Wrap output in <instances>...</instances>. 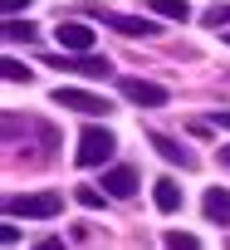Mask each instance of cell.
I'll return each mask as SVG.
<instances>
[{"label": "cell", "instance_id": "1", "mask_svg": "<svg viewBox=\"0 0 230 250\" xmlns=\"http://www.w3.org/2000/svg\"><path fill=\"white\" fill-rule=\"evenodd\" d=\"M5 211L25 216V221H54L64 211V196H54V191H20V196H5Z\"/></svg>", "mask_w": 230, "mask_h": 250}, {"label": "cell", "instance_id": "2", "mask_svg": "<svg viewBox=\"0 0 230 250\" xmlns=\"http://www.w3.org/2000/svg\"><path fill=\"white\" fill-rule=\"evenodd\" d=\"M113 147H118V138H113L108 128H83V138H78V167H103L113 157Z\"/></svg>", "mask_w": 230, "mask_h": 250}, {"label": "cell", "instance_id": "3", "mask_svg": "<svg viewBox=\"0 0 230 250\" xmlns=\"http://www.w3.org/2000/svg\"><path fill=\"white\" fill-rule=\"evenodd\" d=\"M44 64L49 69H64V74H88V79H108L113 74V64L108 59H98V54H44Z\"/></svg>", "mask_w": 230, "mask_h": 250}, {"label": "cell", "instance_id": "4", "mask_svg": "<svg viewBox=\"0 0 230 250\" xmlns=\"http://www.w3.org/2000/svg\"><path fill=\"white\" fill-rule=\"evenodd\" d=\"M54 103L74 108V113H88V118H108L113 113V103L103 93H88V88H54Z\"/></svg>", "mask_w": 230, "mask_h": 250}, {"label": "cell", "instance_id": "5", "mask_svg": "<svg viewBox=\"0 0 230 250\" xmlns=\"http://www.w3.org/2000/svg\"><path fill=\"white\" fill-rule=\"evenodd\" d=\"M118 88H123V98H128L133 108H167V103H172V93H167L162 83H152V79H123Z\"/></svg>", "mask_w": 230, "mask_h": 250}, {"label": "cell", "instance_id": "6", "mask_svg": "<svg viewBox=\"0 0 230 250\" xmlns=\"http://www.w3.org/2000/svg\"><path fill=\"white\" fill-rule=\"evenodd\" d=\"M103 25H113L118 35H133V40H152L157 35V20H147V15H123V10H93Z\"/></svg>", "mask_w": 230, "mask_h": 250}, {"label": "cell", "instance_id": "7", "mask_svg": "<svg viewBox=\"0 0 230 250\" xmlns=\"http://www.w3.org/2000/svg\"><path fill=\"white\" fill-rule=\"evenodd\" d=\"M54 40H59V49H93V25H83V20H59Z\"/></svg>", "mask_w": 230, "mask_h": 250}, {"label": "cell", "instance_id": "8", "mask_svg": "<svg viewBox=\"0 0 230 250\" xmlns=\"http://www.w3.org/2000/svg\"><path fill=\"white\" fill-rule=\"evenodd\" d=\"M103 191L108 196H133L137 191V172L133 167H108L103 172Z\"/></svg>", "mask_w": 230, "mask_h": 250}, {"label": "cell", "instance_id": "9", "mask_svg": "<svg viewBox=\"0 0 230 250\" xmlns=\"http://www.w3.org/2000/svg\"><path fill=\"white\" fill-rule=\"evenodd\" d=\"M201 211H206V221H215V226H230V191L211 187V191L201 196Z\"/></svg>", "mask_w": 230, "mask_h": 250}, {"label": "cell", "instance_id": "10", "mask_svg": "<svg viewBox=\"0 0 230 250\" xmlns=\"http://www.w3.org/2000/svg\"><path fill=\"white\" fill-rule=\"evenodd\" d=\"M152 147H157L167 162H176V167H196L191 147H181V143H176V138H167V133H152Z\"/></svg>", "mask_w": 230, "mask_h": 250}, {"label": "cell", "instance_id": "11", "mask_svg": "<svg viewBox=\"0 0 230 250\" xmlns=\"http://www.w3.org/2000/svg\"><path fill=\"white\" fill-rule=\"evenodd\" d=\"M152 201H157V211H167V216H172V211H181V187H176L172 177H162V182L152 187Z\"/></svg>", "mask_w": 230, "mask_h": 250}, {"label": "cell", "instance_id": "12", "mask_svg": "<svg viewBox=\"0 0 230 250\" xmlns=\"http://www.w3.org/2000/svg\"><path fill=\"white\" fill-rule=\"evenodd\" d=\"M147 10H157L162 20H176V25L191 20V5H186V0H147Z\"/></svg>", "mask_w": 230, "mask_h": 250}, {"label": "cell", "instance_id": "13", "mask_svg": "<svg viewBox=\"0 0 230 250\" xmlns=\"http://www.w3.org/2000/svg\"><path fill=\"white\" fill-rule=\"evenodd\" d=\"M35 40H39V30L30 20H5V44H35Z\"/></svg>", "mask_w": 230, "mask_h": 250}, {"label": "cell", "instance_id": "14", "mask_svg": "<svg viewBox=\"0 0 230 250\" xmlns=\"http://www.w3.org/2000/svg\"><path fill=\"white\" fill-rule=\"evenodd\" d=\"M167 250H201V240L191 235V230H167V240H162Z\"/></svg>", "mask_w": 230, "mask_h": 250}, {"label": "cell", "instance_id": "15", "mask_svg": "<svg viewBox=\"0 0 230 250\" xmlns=\"http://www.w3.org/2000/svg\"><path fill=\"white\" fill-rule=\"evenodd\" d=\"M103 196H108V191H98V187H78V191H74V201L88 206V211H103Z\"/></svg>", "mask_w": 230, "mask_h": 250}, {"label": "cell", "instance_id": "16", "mask_svg": "<svg viewBox=\"0 0 230 250\" xmlns=\"http://www.w3.org/2000/svg\"><path fill=\"white\" fill-rule=\"evenodd\" d=\"M35 74H30V64H20V59H5V83H30Z\"/></svg>", "mask_w": 230, "mask_h": 250}, {"label": "cell", "instance_id": "17", "mask_svg": "<svg viewBox=\"0 0 230 250\" xmlns=\"http://www.w3.org/2000/svg\"><path fill=\"white\" fill-rule=\"evenodd\" d=\"M201 20H206V30H230V5H215V10H206Z\"/></svg>", "mask_w": 230, "mask_h": 250}, {"label": "cell", "instance_id": "18", "mask_svg": "<svg viewBox=\"0 0 230 250\" xmlns=\"http://www.w3.org/2000/svg\"><path fill=\"white\" fill-rule=\"evenodd\" d=\"M0 10H5V15H10V20H15V15H20V10H30V0H5V5H0Z\"/></svg>", "mask_w": 230, "mask_h": 250}, {"label": "cell", "instance_id": "19", "mask_svg": "<svg viewBox=\"0 0 230 250\" xmlns=\"http://www.w3.org/2000/svg\"><path fill=\"white\" fill-rule=\"evenodd\" d=\"M35 250H64V240H39Z\"/></svg>", "mask_w": 230, "mask_h": 250}, {"label": "cell", "instance_id": "20", "mask_svg": "<svg viewBox=\"0 0 230 250\" xmlns=\"http://www.w3.org/2000/svg\"><path fill=\"white\" fill-rule=\"evenodd\" d=\"M211 123H215V128H230V113H215Z\"/></svg>", "mask_w": 230, "mask_h": 250}, {"label": "cell", "instance_id": "21", "mask_svg": "<svg viewBox=\"0 0 230 250\" xmlns=\"http://www.w3.org/2000/svg\"><path fill=\"white\" fill-rule=\"evenodd\" d=\"M220 167H230V147H220Z\"/></svg>", "mask_w": 230, "mask_h": 250}, {"label": "cell", "instance_id": "22", "mask_svg": "<svg viewBox=\"0 0 230 250\" xmlns=\"http://www.w3.org/2000/svg\"><path fill=\"white\" fill-rule=\"evenodd\" d=\"M225 44H230V30H225Z\"/></svg>", "mask_w": 230, "mask_h": 250}]
</instances>
